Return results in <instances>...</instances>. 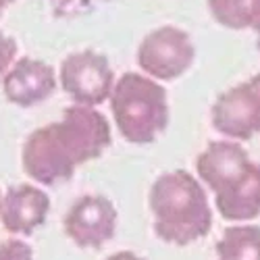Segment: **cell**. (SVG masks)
<instances>
[{
  "label": "cell",
  "instance_id": "cell-1",
  "mask_svg": "<svg viewBox=\"0 0 260 260\" xmlns=\"http://www.w3.org/2000/svg\"><path fill=\"white\" fill-rule=\"evenodd\" d=\"M196 173L225 221L242 225L260 216V162L240 142H210L196 158Z\"/></svg>",
  "mask_w": 260,
  "mask_h": 260
},
{
  "label": "cell",
  "instance_id": "cell-2",
  "mask_svg": "<svg viewBox=\"0 0 260 260\" xmlns=\"http://www.w3.org/2000/svg\"><path fill=\"white\" fill-rule=\"evenodd\" d=\"M148 206L154 235L165 244L185 248L204 240L212 229L206 187L189 171L175 169L158 175L150 187Z\"/></svg>",
  "mask_w": 260,
  "mask_h": 260
},
{
  "label": "cell",
  "instance_id": "cell-3",
  "mask_svg": "<svg viewBox=\"0 0 260 260\" xmlns=\"http://www.w3.org/2000/svg\"><path fill=\"white\" fill-rule=\"evenodd\" d=\"M108 100L119 134L129 144H152L169 125L167 90L142 73H123Z\"/></svg>",
  "mask_w": 260,
  "mask_h": 260
},
{
  "label": "cell",
  "instance_id": "cell-4",
  "mask_svg": "<svg viewBox=\"0 0 260 260\" xmlns=\"http://www.w3.org/2000/svg\"><path fill=\"white\" fill-rule=\"evenodd\" d=\"M21 165L31 181L46 187L69 181L81 167L58 121L38 127L27 136L21 150Z\"/></svg>",
  "mask_w": 260,
  "mask_h": 260
},
{
  "label": "cell",
  "instance_id": "cell-5",
  "mask_svg": "<svg viewBox=\"0 0 260 260\" xmlns=\"http://www.w3.org/2000/svg\"><path fill=\"white\" fill-rule=\"evenodd\" d=\"M196 58V46L187 31L175 25H162L144 36L138 46V64L146 77L173 81L187 73Z\"/></svg>",
  "mask_w": 260,
  "mask_h": 260
},
{
  "label": "cell",
  "instance_id": "cell-6",
  "mask_svg": "<svg viewBox=\"0 0 260 260\" xmlns=\"http://www.w3.org/2000/svg\"><path fill=\"white\" fill-rule=\"evenodd\" d=\"M58 81L73 104L96 108L111 98L115 73L108 58L96 50H79L62 58Z\"/></svg>",
  "mask_w": 260,
  "mask_h": 260
},
{
  "label": "cell",
  "instance_id": "cell-7",
  "mask_svg": "<svg viewBox=\"0 0 260 260\" xmlns=\"http://www.w3.org/2000/svg\"><path fill=\"white\" fill-rule=\"evenodd\" d=\"M212 127L231 142L260 134V73L225 90L210 108Z\"/></svg>",
  "mask_w": 260,
  "mask_h": 260
},
{
  "label": "cell",
  "instance_id": "cell-8",
  "mask_svg": "<svg viewBox=\"0 0 260 260\" xmlns=\"http://www.w3.org/2000/svg\"><path fill=\"white\" fill-rule=\"evenodd\" d=\"M119 212L102 193L79 196L62 219V231L81 250H100L115 237Z\"/></svg>",
  "mask_w": 260,
  "mask_h": 260
},
{
  "label": "cell",
  "instance_id": "cell-9",
  "mask_svg": "<svg viewBox=\"0 0 260 260\" xmlns=\"http://www.w3.org/2000/svg\"><path fill=\"white\" fill-rule=\"evenodd\" d=\"M64 138L69 140L79 165L100 158L113 144V132L106 117L92 106L71 104L58 121Z\"/></svg>",
  "mask_w": 260,
  "mask_h": 260
},
{
  "label": "cell",
  "instance_id": "cell-10",
  "mask_svg": "<svg viewBox=\"0 0 260 260\" xmlns=\"http://www.w3.org/2000/svg\"><path fill=\"white\" fill-rule=\"evenodd\" d=\"M50 196L36 183H17L3 193L0 223L15 237H29L46 223Z\"/></svg>",
  "mask_w": 260,
  "mask_h": 260
},
{
  "label": "cell",
  "instance_id": "cell-11",
  "mask_svg": "<svg viewBox=\"0 0 260 260\" xmlns=\"http://www.w3.org/2000/svg\"><path fill=\"white\" fill-rule=\"evenodd\" d=\"M56 90V73L50 64L31 56H21L5 75L3 92L11 104L29 108L50 98Z\"/></svg>",
  "mask_w": 260,
  "mask_h": 260
},
{
  "label": "cell",
  "instance_id": "cell-12",
  "mask_svg": "<svg viewBox=\"0 0 260 260\" xmlns=\"http://www.w3.org/2000/svg\"><path fill=\"white\" fill-rule=\"evenodd\" d=\"M216 260H260V227L231 225L216 242Z\"/></svg>",
  "mask_w": 260,
  "mask_h": 260
},
{
  "label": "cell",
  "instance_id": "cell-13",
  "mask_svg": "<svg viewBox=\"0 0 260 260\" xmlns=\"http://www.w3.org/2000/svg\"><path fill=\"white\" fill-rule=\"evenodd\" d=\"M216 23L229 29H260V0H208Z\"/></svg>",
  "mask_w": 260,
  "mask_h": 260
},
{
  "label": "cell",
  "instance_id": "cell-14",
  "mask_svg": "<svg viewBox=\"0 0 260 260\" xmlns=\"http://www.w3.org/2000/svg\"><path fill=\"white\" fill-rule=\"evenodd\" d=\"M0 260H36L34 248L21 237H11L0 244Z\"/></svg>",
  "mask_w": 260,
  "mask_h": 260
},
{
  "label": "cell",
  "instance_id": "cell-15",
  "mask_svg": "<svg viewBox=\"0 0 260 260\" xmlns=\"http://www.w3.org/2000/svg\"><path fill=\"white\" fill-rule=\"evenodd\" d=\"M15 56H17V42L5 31H0V73H5L9 67H13Z\"/></svg>",
  "mask_w": 260,
  "mask_h": 260
},
{
  "label": "cell",
  "instance_id": "cell-16",
  "mask_svg": "<svg viewBox=\"0 0 260 260\" xmlns=\"http://www.w3.org/2000/svg\"><path fill=\"white\" fill-rule=\"evenodd\" d=\"M56 15H73L83 9H88L90 0H50Z\"/></svg>",
  "mask_w": 260,
  "mask_h": 260
},
{
  "label": "cell",
  "instance_id": "cell-17",
  "mask_svg": "<svg viewBox=\"0 0 260 260\" xmlns=\"http://www.w3.org/2000/svg\"><path fill=\"white\" fill-rule=\"evenodd\" d=\"M104 260H146V258H142L140 254H136L132 250H119V252L108 254Z\"/></svg>",
  "mask_w": 260,
  "mask_h": 260
},
{
  "label": "cell",
  "instance_id": "cell-18",
  "mask_svg": "<svg viewBox=\"0 0 260 260\" xmlns=\"http://www.w3.org/2000/svg\"><path fill=\"white\" fill-rule=\"evenodd\" d=\"M5 9H7V5L3 3V0H0V15H3V11H5Z\"/></svg>",
  "mask_w": 260,
  "mask_h": 260
},
{
  "label": "cell",
  "instance_id": "cell-19",
  "mask_svg": "<svg viewBox=\"0 0 260 260\" xmlns=\"http://www.w3.org/2000/svg\"><path fill=\"white\" fill-rule=\"evenodd\" d=\"M256 44H258V50H260V29H258V40H256Z\"/></svg>",
  "mask_w": 260,
  "mask_h": 260
},
{
  "label": "cell",
  "instance_id": "cell-20",
  "mask_svg": "<svg viewBox=\"0 0 260 260\" xmlns=\"http://www.w3.org/2000/svg\"><path fill=\"white\" fill-rule=\"evenodd\" d=\"M3 3H5V5H11V3H15V0H3Z\"/></svg>",
  "mask_w": 260,
  "mask_h": 260
},
{
  "label": "cell",
  "instance_id": "cell-21",
  "mask_svg": "<svg viewBox=\"0 0 260 260\" xmlns=\"http://www.w3.org/2000/svg\"><path fill=\"white\" fill-rule=\"evenodd\" d=\"M0 206H3V193H0Z\"/></svg>",
  "mask_w": 260,
  "mask_h": 260
}]
</instances>
